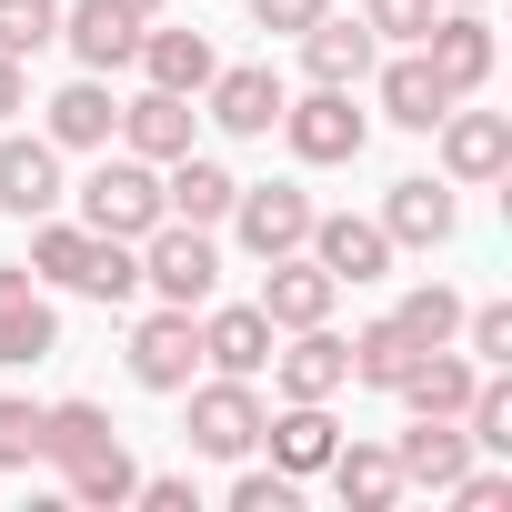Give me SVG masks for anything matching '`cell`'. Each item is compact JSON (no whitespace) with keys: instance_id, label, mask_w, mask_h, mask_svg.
<instances>
[{"instance_id":"3957f363","label":"cell","mask_w":512,"mask_h":512,"mask_svg":"<svg viewBox=\"0 0 512 512\" xmlns=\"http://www.w3.org/2000/svg\"><path fill=\"white\" fill-rule=\"evenodd\" d=\"M272 131L292 141V161H312V171H342V161H362V141H372V111H362L352 91L312 81L302 101H282V121H272Z\"/></svg>"},{"instance_id":"8fae6325","label":"cell","mask_w":512,"mask_h":512,"mask_svg":"<svg viewBox=\"0 0 512 512\" xmlns=\"http://www.w3.org/2000/svg\"><path fill=\"white\" fill-rule=\"evenodd\" d=\"M71 201V181H61V141L51 131H11V121H0V211H11V221H41V211H61Z\"/></svg>"},{"instance_id":"f546056e","label":"cell","mask_w":512,"mask_h":512,"mask_svg":"<svg viewBox=\"0 0 512 512\" xmlns=\"http://www.w3.org/2000/svg\"><path fill=\"white\" fill-rule=\"evenodd\" d=\"M412 362H422V342H412V332H402L392 312L352 332V382H362V392H392V382H402Z\"/></svg>"},{"instance_id":"8d00e7d4","label":"cell","mask_w":512,"mask_h":512,"mask_svg":"<svg viewBox=\"0 0 512 512\" xmlns=\"http://www.w3.org/2000/svg\"><path fill=\"white\" fill-rule=\"evenodd\" d=\"M231 512H302V482L272 462V472H241L231 482Z\"/></svg>"},{"instance_id":"7a4b0ae2","label":"cell","mask_w":512,"mask_h":512,"mask_svg":"<svg viewBox=\"0 0 512 512\" xmlns=\"http://www.w3.org/2000/svg\"><path fill=\"white\" fill-rule=\"evenodd\" d=\"M31 272L41 282H61V292H81V302H131L141 292V241H111V231H91V221H31Z\"/></svg>"},{"instance_id":"ac0fdd59","label":"cell","mask_w":512,"mask_h":512,"mask_svg":"<svg viewBox=\"0 0 512 512\" xmlns=\"http://www.w3.org/2000/svg\"><path fill=\"white\" fill-rule=\"evenodd\" d=\"M141 31H151V21H141V11H121V0H71V11H61L71 61H81V71H101V81H111V71H131Z\"/></svg>"},{"instance_id":"30bf717a","label":"cell","mask_w":512,"mask_h":512,"mask_svg":"<svg viewBox=\"0 0 512 512\" xmlns=\"http://www.w3.org/2000/svg\"><path fill=\"white\" fill-rule=\"evenodd\" d=\"M412 51L432 61V81H442L452 101H472V91L492 81V61H502V41H492V21H482V11H432V31H422Z\"/></svg>"},{"instance_id":"9c48e42d","label":"cell","mask_w":512,"mask_h":512,"mask_svg":"<svg viewBox=\"0 0 512 512\" xmlns=\"http://www.w3.org/2000/svg\"><path fill=\"white\" fill-rule=\"evenodd\" d=\"M432 141H442V181H452V191L512 171V111H472V101H452V111L432 121Z\"/></svg>"},{"instance_id":"277c9868","label":"cell","mask_w":512,"mask_h":512,"mask_svg":"<svg viewBox=\"0 0 512 512\" xmlns=\"http://www.w3.org/2000/svg\"><path fill=\"white\" fill-rule=\"evenodd\" d=\"M81 221L111 231V241H141L151 221H171V211H161V161H141V151H101L91 181H81Z\"/></svg>"},{"instance_id":"2e32d148","label":"cell","mask_w":512,"mask_h":512,"mask_svg":"<svg viewBox=\"0 0 512 512\" xmlns=\"http://www.w3.org/2000/svg\"><path fill=\"white\" fill-rule=\"evenodd\" d=\"M302 251H312L342 292H352V282H382V272L402 262V251L382 241V221H362V211H312V241H302Z\"/></svg>"},{"instance_id":"1f68e13d","label":"cell","mask_w":512,"mask_h":512,"mask_svg":"<svg viewBox=\"0 0 512 512\" xmlns=\"http://www.w3.org/2000/svg\"><path fill=\"white\" fill-rule=\"evenodd\" d=\"M462 442H472V452H512V382H502V372L472 382V402H462Z\"/></svg>"},{"instance_id":"44dd1931","label":"cell","mask_w":512,"mask_h":512,"mask_svg":"<svg viewBox=\"0 0 512 512\" xmlns=\"http://www.w3.org/2000/svg\"><path fill=\"white\" fill-rule=\"evenodd\" d=\"M372 101H382V121H392V131H432V121L452 111V91L432 81V61H422V51L372 61Z\"/></svg>"},{"instance_id":"484cf974","label":"cell","mask_w":512,"mask_h":512,"mask_svg":"<svg viewBox=\"0 0 512 512\" xmlns=\"http://www.w3.org/2000/svg\"><path fill=\"white\" fill-rule=\"evenodd\" d=\"M262 442H272V462H282L292 482H312V472L332 462V442H342V422H332V402H282V412L262 422Z\"/></svg>"},{"instance_id":"83f0119b","label":"cell","mask_w":512,"mask_h":512,"mask_svg":"<svg viewBox=\"0 0 512 512\" xmlns=\"http://www.w3.org/2000/svg\"><path fill=\"white\" fill-rule=\"evenodd\" d=\"M131 61L151 71V91H181V101H201V81L221 71L211 31H141V51H131Z\"/></svg>"},{"instance_id":"7c38bea8","label":"cell","mask_w":512,"mask_h":512,"mask_svg":"<svg viewBox=\"0 0 512 512\" xmlns=\"http://www.w3.org/2000/svg\"><path fill=\"white\" fill-rule=\"evenodd\" d=\"M382 241L392 251H442L452 231H462V201H452V181H432V171H412V181H392L382 191Z\"/></svg>"},{"instance_id":"52a82bcc","label":"cell","mask_w":512,"mask_h":512,"mask_svg":"<svg viewBox=\"0 0 512 512\" xmlns=\"http://www.w3.org/2000/svg\"><path fill=\"white\" fill-rule=\"evenodd\" d=\"M221 221L241 231L251 262H282V251H302V241H312V191H302V181H241Z\"/></svg>"},{"instance_id":"b9f144b4","label":"cell","mask_w":512,"mask_h":512,"mask_svg":"<svg viewBox=\"0 0 512 512\" xmlns=\"http://www.w3.org/2000/svg\"><path fill=\"white\" fill-rule=\"evenodd\" d=\"M121 11H141V21H161V11H171V0H121Z\"/></svg>"},{"instance_id":"ab89813d","label":"cell","mask_w":512,"mask_h":512,"mask_svg":"<svg viewBox=\"0 0 512 512\" xmlns=\"http://www.w3.org/2000/svg\"><path fill=\"white\" fill-rule=\"evenodd\" d=\"M131 502H151V512H191L201 492H191L181 472H141V492H131Z\"/></svg>"},{"instance_id":"836d02e7","label":"cell","mask_w":512,"mask_h":512,"mask_svg":"<svg viewBox=\"0 0 512 512\" xmlns=\"http://www.w3.org/2000/svg\"><path fill=\"white\" fill-rule=\"evenodd\" d=\"M482 372H502L512 362V302H462V332H452Z\"/></svg>"},{"instance_id":"cb8c5ba5","label":"cell","mask_w":512,"mask_h":512,"mask_svg":"<svg viewBox=\"0 0 512 512\" xmlns=\"http://www.w3.org/2000/svg\"><path fill=\"white\" fill-rule=\"evenodd\" d=\"M61 151H111V131H121V101H111V81L101 71H81V81H61L51 91V121H41Z\"/></svg>"},{"instance_id":"d4e9b609","label":"cell","mask_w":512,"mask_h":512,"mask_svg":"<svg viewBox=\"0 0 512 512\" xmlns=\"http://www.w3.org/2000/svg\"><path fill=\"white\" fill-rule=\"evenodd\" d=\"M191 121H201V111H191L181 91H141V101H121V131H111V141L141 151V161H181V151H191Z\"/></svg>"},{"instance_id":"e575fe53","label":"cell","mask_w":512,"mask_h":512,"mask_svg":"<svg viewBox=\"0 0 512 512\" xmlns=\"http://www.w3.org/2000/svg\"><path fill=\"white\" fill-rule=\"evenodd\" d=\"M31 462H41V402L0 392V472H31Z\"/></svg>"},{"instance_id":"6da1fadb","label":"cell","mask_w":512,"mask_h":512,"mask_svg":"<svg viewBox=\"0 0 512 512\" xmlns=\"http://www.w3.org/2000/svg\"><path fill=\"white\" fill-rule=\"evenodd\" d=\"M41 462L61 472V492L81 512H121L141 492V462H131V442L101 402H41Z\"/></svg>"},{"instance_id":"4316f807","label":"cell","mask_w":512,"mask_h":512,"mask_svg":"<svg viewBox=\"0 0 512 512\" xmlns=\"http://www.w3.org/2000/svg\"><path fill=\"white\" fill-rule=\"evenodd\" d=\"M322 482H332L352 512H392V502H402V462H392V442H332Z\"/></svg>"},{"instance_id":"e0dca14e","label":"cell","mask_w":512,"mask_h":512,"mask_svg":"<svg viewBox=\"0 0 512 512\" xmlns=\"http://www.w3.org/2000/svg\"><path fill=\"white\" fill-rule=\"evenodd\" d=\"M272 312L262 302H201V372H272Z\"/></svg>"},{"instance_id":"d6986e66","label":"cell","mask_w":512,"mask_h":512,"mask_svg":"<svg viewBox=\"0 0 512 512\" xmlns=\"http://www.w3.org/2000/svg\"><path fill=\"white\" fill-rule=\"evenodd\" d=\"M272 312V332H302V322H332V302H342V282L312 262V251H282V262H262V292H251Z\"/></svg>"},{"instance_id":"8992f818","label":"cell","mask_w":512,"mask_h":512,"mask_svg":"<svg viewBox=\"0 0 512 512\" xmlns=\"http://www.w3.org/2000/svg\"><path fill=\"white\" fill-rule=\"evenodd\" d=\"M141 292H161V302H181V312H201V302L221 292V251H211L201 221H151V231H141Z\"/></svg>"},{"instance_id":"ffe728a7","label":"cell","mask_w":512,"mask_h":512,"mask_svg":"<svg viewBox=\"0 0 512 512\" xmlns=\"http://www.w3.org/2000/svg\"><path fill=\"white\" fill-rule=\"evenodd\" d=\"M372 61H382V41L362 31V11H352V21H342V11H322V21L302 31V71H312V81H332V91H362V81H372Z\"/></svg>"},{"instance_id":"9a60e30c","label":"cell","mask_w":512,"mask_h":512,"mask_svg":"<svg viewBox=\"0 0 512 512\" xmlns=\"http://www.w3.org/2000/svg\"><path fill=\"white\" fill-rule=\"evenodd\" d=\"M272 382H282V402H332V392H352V342L332 322H302L292 352L272 342Z\"/></svg>"},{"instance_id":"7bdbcfd3","label":"cell","mask_w":512,"mask_h":512,"mask_svg":"<svg viewBox=\"0 0 512 512\" xmlns=\"http://www.w3.org/2000/svg\"><path fill=\"white\" fill-rule=\"evenodd\" d=\"M442 11H482V0H442Z\"/></svg>"},{"instance_id":"5bb4252c","label":"cell","mask_w":512,"mask_h":512,"mask_svg":"<svg viewBox=\"0 0 512 512\" xmlns=\"http://www.w3.org/2000/svg\"><path fill=\"white\" fill-rule=\"evenodd\" d=\"M201 101H211V121L231 131V141H272V121H282V71L272 61H231V71H211L201 81Z\"/></svg>"},{"instance_id":"7402d4cb","label":"cell","mask_w":512,"mask_h":512,"mask_svg":"<svg viewBox=\"0 0 512 512\" xmlns=\"http://www.w3.org/2000/svg\"><path fill=\"white\" fill-rule=\"evenodd\" d=\"M472 382H482V362H472V352H452V342H432V352L392 382V402H402V412H432V422H462Z\"/></svg>"},{"instance_id":"f35d334b","label":"cell","mask_w":512,"mask_h":512,"mask_svg":"<svg viewBox=\"0 0 512 512\" xmlns=\"http://www.w3.org/2000/svg\"><path fill=\"white\" fill-rule=\"evenodd\" d=\"M452 502H462V512H502V502H512V472H462Z\"/></svg>"},{"instance_id":"4dcf8cb0","label":"cell","mask_w":512,"mask_h":512,"mask_svg":"<svg viewBox=\"0 0 512 512\" xmlns=\"http://www.w3.org/2000/svg\"><path fill=\"white\" fill-rule=\"evenodd\" d=\"M392 322L432 352V342H452V332H462V292H452V282H412V292L392 302Z\"/></svg>"},{"instance_id":"f1b7e54d","label":"cell","mask_w":512,"mask_h":512,"mask_svg":"<svg viewBox=\"0 0 512 512\" xmlns=\"http://www.w3.org/2000/svg\"><path fill=\"white\" fill-rule=\"evenodd\" d=\"M231 191H241V181H231L211 151H181V161H161V211H171V221H201V231H211V221L231 211Z\"/></svg>"},{"instance_id":"d6a6232c","label":"cell","mask_w":512,"mask_h":512,"mask_svg":"<svg viewBox=\"0 0 512 512\" xmlns=\"http://www.w3.org/2000/svg\"><path fill=\"white\" fill-rule=\"evenodd\" d=\"M51 41H61V0H0V51L11 61H31Z\"/></svg>"},{"instance_id":"5b68a950","label":"cell","mask_w":512,"mask_h":512,"mask_svg":"<svg viewBox=\"0 0 512 512\" xmlns=\"http://www.w3.org/2000/svg\"><path fill=\"white\" fill-rule=\"evenodd\" d=\"M181 402H191V452H211V462H241V452H262V422H272V402L251 392L241 372H211V382H181Z\"/></svg>"},{"instance_id":"603a6c76","label":"cell","mask_w":512,"mask_h":512,"mask_svg":"<svg viewBox=\"0 0 512 512\" xmlns=\"http://www.w3.org/2000/svg\"><path fill=\"white\" fill-rule=\"evenodd\" d=\"M392 462H402V492H452V482L472 472V442H462V422L412 412V432L392 442Z\"/></svg>"},{"instance_id":"4fadbf2b","label":"cell","mask_w":512,"mask_h":512,"mask_svg":"<svg viewBox=\"0 0 512 512\" xmlns=\"http://www.w3.org/2000/svg\"><path fill=\"white\" fill-rule=\"evenodd\" d=\"M131 382H141V392H181V382H201V312L161 302V312L131 332Z\"/></svg>"},{"instance_id":"74e56055","label":"cell","mask_w":512,"mask_h":512,"mask_svg":"<svg viewBox=\"0 0 512 512\" xmlns=\"http://www.w3.org/2000/svg\"><path fill=\"white\" fill-rule=\"evenodd\" d=\"M241 11L262 21V31H282V41H302V31H312V21L332 11V0H241Z\"/></svg>"},{"instance_id":"d590c367","label":"cell","mask_w":512,"mask_h":512,"mask_svg":"<svg viewBox=\"0 0 512 512\" xmlns=\"http://www.w3.org/2000/svg\"><path fill=\"white\" fill-rule=\"evenodd\" d=\"M432 11H442V0H362V31L392 41V51H412V41L432 31Z\"/></svg>"},{"instance_id":"60d3db41","label":"cell","mask_w":512,"mask_h":512,"mask_svg":"<svg viewBox=\"0 0 512 512\" xmlns=\"http://www.w3.org/2000/svg\"><path fill=\"white\" fill-rule=\"evenodd\" d=\"M11 111H31V81H21V61H11V51H0V121H11Z\"/></svg>"},{"instance_id":"ba28073f","label":"cell","mask_w":512,"mask_h":512,"mask_svg":"<svg viewBox=\"0 0 512 512\" xmlns=\"http://www.w3.org/2000/svg\"><path fill=\"white\" fill-rule=\"evenodd\" d=\"M61 352V312H51V282L31 262H0V372H31Z\"/></svg>"}]
</instances>
